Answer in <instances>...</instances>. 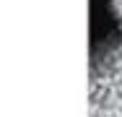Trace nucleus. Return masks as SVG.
Listing matches in <instances>:
<instances>
[{
    "mask_svg": "<svg viewBox=\"0 0 122 117\" xmlns=\"http://www.w3.org/2000/svg\"><path fill=\"white\" fill-rule=\"evenodd\" d=\"M88 117H122V23L91 49Z\"/></svg>",
    "mask_w": 122,
    "mask_h": 117,
    "instance_id": "nucleus-1",
    "label": "nucleus"
},
{
    "mask_svg": "<svg viewBox=\"0 0 122 117\" xmlns=\"http://www.w3.org/2000/svg\"><path fill=\"white\" fill-rule=\"evenodd\" d=\"M109 11L117 18V23H122V0H109Z\"/></svg>",
    "mask_w": 122,
    "mask_h": 117,
    "instance_id": "nucleus-2",
    "label": "nucleus"
}]
</instances>
